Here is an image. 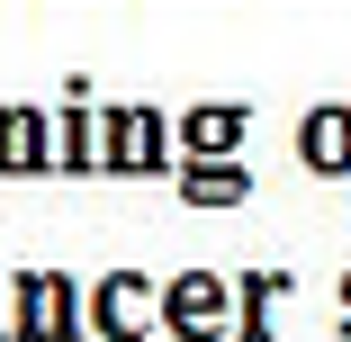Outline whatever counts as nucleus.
<instances>
[{"label":"nucleus","mask_w":351,"mask_h":342,"mask_svg":"<svg viewBox=\"0 0 351 342\" xmlns=\"http://www.w3.org/2000/svg\"><path fill=\"white\" fill-rule=\"evenodd\" d=\"M234 135H243V108H198V117H189V145H198V154H226Z\"/></svg>","instance_id":"8"},{"label":"nucleus","mask_w":351,"mask_h":342,"mask_svg":"<svg viewBox=\"0 0 351 342\" xmlns=\"http://www.w3.org/2000/svg\"><path fill=\"white\" fill-rule=\"evenodd\" d=\"M298 154H306V171H351V108H315L298 126Z\"/></svg>","instance_id":"5"},{"label":"nucleus","mask_w":351,"mask_h":342,"mask_svg":"<svg viewBox=\"0 0 351 342\" xmlns=\"http://www.w3.org/2000/svg\"><path fill=\"white\" fill-rule=\"evenodd\" d=\"M180 189L198 198V208H234V198H243L252 180H243L234 162H198V171H180Z\"/></svg>","instance_id":"7"},{"label":"nucleus","mask_w":351,"mask_h":342,"mask_svg":"<svg viewBox=\"0 0 351 342\" xmlns=\"http://www.w3.org/2000/svg\"><path fill=\"white\" fill-rule=\"evenodd\" d=\"M82 297H73V280H63V270H36V280H19V333H73L82 315H73Z\"/></svg>","instance_id":"1"},{"label":"nucleus","mask_w":351,"mask_h":342,"mask_svg":"<svg viewBox=\"0 0 351 342\" xmlns=\"http://www.w3.org/2000/svg\"><path fill=\"white\" fill-rule=\"evenodd\" d=\"M63 154L90 162V154H99V126H90V117H73V126H63Z\"/></svg>","instance_id":"9"},{"label":"nucleus","mask_w":351,"mask_h":342,"mask_svg":"<svg viewBox=\"0 0 351 342\" xmlns=\"http://www.w3.org/2000/svg\"><path fill=\"white\" fill-rule=\"evenodd\" d=\"M36 162H45V117L10 108V117H0V171H36Z\"/></svg>","instance_id":"6"},{"label":"nucleus","mask_w":351,"mask_h":342,"mask_svg":"<svg viewBox=\"0 0 351 342\" xmlns=\"http://www.w3.org/2000/svg\"><path fill=\"white\" fill-rule=\"evenodd\" d=\"M154 306H162V289H145L135 270H117V280L90 297V324H99V333H145V324H154Z\"/></svg>","instance_id":"2"},{"label":"nucleus","mask_w":351,"mask_h":342,"mask_svg":"<svg viewBox=\"0 0 351 342\" xmlns=\"http://www.w3.org/2000/svg\"><path fill=\"white\" fill-rule=\"evenodd\" d=\"M108 162L117 171H162V117L154 108H117L108 117Z\"/></svg>","instance_id":"4"},{"label":"nucleus","mask_w":351,"mask_h":342,"mask_svg":"<svg viewBox=\"0 0 351 342\" xmlns=\"http://www.w3.org/2000/svg\"><path fill=\"white\" fill-rule=\"evenodd\" d=\"M162 324H180V333H217V324H226V280H207V270L171 280V289H162Z\"/></svg>","instance_id":"3"}]
</instances>
